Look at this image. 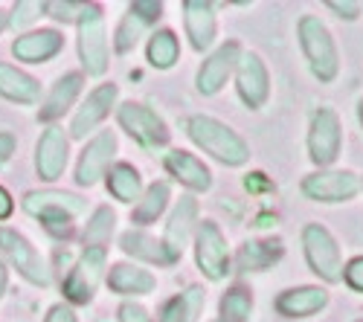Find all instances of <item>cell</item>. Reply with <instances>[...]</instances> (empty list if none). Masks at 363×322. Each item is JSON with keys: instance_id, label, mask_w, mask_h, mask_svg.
I'll return each instance as SVG.
<instances>
[{"instance_id": "1", "label": "cell", "mask_w": 363, "mask_h": 322, "mask_svg": "<svg viewBox=\"0 0 363 322\" xmlns=\"http://www.w3.org/2000/svg\"><path fill=\"white\" fill-rule=\"evenodd\" d=\"M186 137L195 145L198 151H203L206 157H213L216 163L227 166V168H241L247 166L253 151H250V142L241 137L233 125L221 122L218 116H209V113H192L186 120Z\"/></svg>"}, {"instance_id": "2", "label": "cell", "mask_w": 363, "mask_h": 322, "mask_svg": "<svg viewBox=\"0 0 363 322\" xmlns=\"http://www.w3.org/2000/svg\"><path fill=\"white\" fill-rule=\"evenodd\" d=\"M296 41L302 50V58L311 70V76L320 84H331L340 76V50L337 41L331 35V29L323 23L320 15H299L296 21Z\"/></svg>"}, {"instance_id": "3", "label": "cell", "mask_w": 363, "mask_h": 322, "mask_svg": "<svg viewBox=\"0 0 363 322\" xmlns=\"http://www.w3.org/2000/svg\"><path fill=\"white\" fill-rule=\"evenodd\" d=\"M299 244H302V255H306L308 270L323 282V287L343 282V253L335 232L328 226L308 221L299 232Z\"/></svg>"}, {"instance_id": "4", "label": "cell", "mask_w": 363, "mask_h": 322, "mask_svg": "<svg viewBox=\"0 0 363 322\" xmlns=\"http://www.w3.org/2000/svg\"><path fill=\"white\" fill-rule=\"evenodd\" d=\"M192 253H195V265L203 273L206 282H227L233 273V250L224 236V229L213 218H201L192 236Z\"/></svg>"}, {"instance_id": "5", "label": "cell", "mask_w": 363, "mask_h": 322, "mask_svg": "<svg viewBox=\"0 0 363 322\" xmlns=\"http://www.w3.org/2000/svg\"><path fill=\"white\" fill-rule=\"evenodd\" d=\"M306 151L314 168H335L343 154V120L331 105H320L311 110Z\"/></svg>"}, {"instance_id": "6", "label": "cell", "mask_w": 363, "mask_h": 322, "mask_svg": "<svg viewBox=\"0 0 363 322\" xmlns=\"http://www.w3.org/2000/svg\"><path fill=\"white\" fill-rule=\"evenodd\" d=\"M76 47H79V62L87 76H105L111 67V47H108V23L105 12L96 4H87L84 15L76 23Z\"/></svg>"}, {"instance_id": "7", "label": "cell", "mask_w": 363, "mask_h": 322, "mask_svg": "<svg viewBox=\"0 0 363 322\" xmlns=\"http://www.w3.org/2000/svg\"><path fill=\"white\" fill-rule=\"evenodd\" d=\"M23 212L38 218L50 232H67L70 221L84 215L87 200L76 192H58V189H44V192H29L23 197Z\"/></svg>"}, {"instance_id": "8", "label": "cell", "mask_w": 363, "mask_h": 322, "mask_svg": "<svg viewBox=\"0 0 363 322\" xmlns=\"http://www.w3.org/2000/svg\"><path fill=\"white\" fill-rule=\"evenodd\" d=\"M116 122L140 145V149H145L151 154L169 149L172 131H169L163 116L157 110H151L148 105H143V102H123L116 108Z\"/></svg>"}, {"instance_id": "9", "label": "cell", "mask_w": 363, "mask_h": 322, "mask_svg": "<svg viewBox=\"0 0 363 322\" xmlns=\"http://www.w3.org/2000/svg\"><path fill=\"white\" fill-rule=\"evenodd\" d=\"M108 273V250L102 247H84L82 255L76 258V265L70 268V273L62 282V294L67 299V305H90L96 297L99 284L105 282Z\"/></svg>"}, {"instance_id": "10", "label": "cell", "mask_w": 363, "mask_h": 322, "mask_svg": "<svg viewBox=\"0 0 363 322\" xmlns=\"http://www.w3.org/2000/svg\"><path fill=\"white\" fill-rule=\"evenodd\" d=\"M299 192L311 203H349L360 195V174L352 168H314L299 180Z\"/></svg>"}, {"instance_id": "11", "label": "cell", "mask_w": 363, "mask_h": 322, "mask_svg": "<svg viewBox=\"0 0 363 322\" xmlns=\"http://www.w3.org/2000/svg\"><path fill=\"white\" fill-rule=\"evenodd\" d=\"M198 221H201V207H198L195 195H180V200L172 203L166 224H163V236H160V244L172 261V268L184 258V250L192 244Z\"/></svg>"}, {"instance_id": "12", "label": "cell", "mask_w": 363, "mask_h": 322, "mask_svg": "<svg viewBox=\"0 0 363 322\" xmlns=\"http://www.w3.org/2000/svg\"><path fill=\"white\" fill-rule=\"evenodd\" d=\"M233 87L241 105L250 110H262L270 99V70L264 64V58L256 50H241L238 64L233 73Z\"/></svg>"}, {"instance_id": "13", "label": "cell", "mask_w": 363, "mask_h": 322, "mask_svg": "<svg viewBox=\"0 0 363 322\" xmlns=\"http://www.w3.org/2000/svg\"><path fill=\"white\" fill-rule=\"evenodd\" d=\"M241 50L245 47L238 41H224L203 55V62L195 73V87H198L201 96H218L227 87V81H233Z\"/></svg>"}, {"instance_id": "14", "label": "cell", "mask_w": 363, "mask_h": 322, "mask_svg": "<svg viewBox=\"0 0 363 322\" xmlns=\"http://www.w3.org/2000/svg\"><path fill=\"white\" fill-rule=\"evenodd\" d=\"M160 15H163V4H160V0H134V4L125 9V15L119 18V23H116L113 50L119 55L131 52L140 44V38L155 33Z\"/></svg>"}, {"instance_id": "15", "label": "cell", "mask_w": 363, "mask_h": 322, "mask_svg": "<svg viewBox=\"0 0 363 322\" xmlns=\"http://www.w3.org/2000/svg\"><path fill=\"white\" fill-rule=\"evenodd\" d=\"M0 250H4V255L12 261V268L26 279L33 282L38 287H47L50 284V268L47 261L41 258V253L29 244L21 232L9 229V226H0Z\"/></svg>"}, {"instance_id": "16", "label": "cell", "mask_w": 363, "mask_h": 322, "mask_svg": "<svg viewBox=\"0 0 363 322\" xmlns=\"http://www.w3.org/2000/svg\"><path fill=\"white\" fill-rule=\"evenodd\" d=\"M116 149H119V142H116L113 131H99V134L90 137L79 154V163H76V183L87 186V189L96 186L108 174V168L113 166Z\"/></svg>"}, {"instance_id": "17", "label": "cell", "mask_w": 363, "mask_h": 322, "mask_svg": "<svg viewBox=\"0 0 363 322\" xmlns=\"http://www.w3.org/2000/svg\"><path fill=\"white\" fill-rule=\"evenodd\" d=\"M184 15V33L195 52H209L218 41V6L209 0H184L180 4Z\"/></svg>"}, {"instance_id": "18", "label": "cell", "mask_w": 363, "mask_h": 322, "mask_svg": "<svg viewBox=\"0 0 363 322\" xmlns=\"http://www.w3.org/2000/svg\"><path fill=\"white\" fill-rule=\"evenodd\" d=\"M116 99H119V87L113 81L96 84L94 91L87 93V99L76 108L73 122H70V137L84 139L87 134H94L108 120V116H111V110L116 108Z\"/></svg>"}, {"instance_id": "19", "label": "cell", "mask_w": 363, "mask_h": 322, "mask_svg": "<svg viewBox=\"0 0 363 322\" xmlns=\"http://www.w3.org/2000/svg\"><path fill=\"white\" fill-rule=\"evenodd\" d=\"M163 168L169 178H174L189 195H203L213 189V171L189 149H169L163 154Z\"/></svg>"}, {"instance_id": "20", "label": "cell", "mask_w": 363, "mask_h": 322, "mask_svg": "<svg viewBox=\"0 0 363 322\" xmlns=\"http://www.w3.org/2000/svg\"><path fill=\"white\" fill-rule=\"evenodd\" d=\"M331 294L323 284H296V287H285L279 290V297L274 299V308L279 316L285 319H308L317 316L328 308Z\"/></svg>"}, {"instance_id": "21", "label": "cell", "mask_w": 363, "mask_h": 322, "mask_svg": "<svg viewBox=\"0 0 363 322\" xmlns=\"http://www.w3.org/2000/svg\"><path fill=\"white\" fill-rule=\"evenodd\" d=\"M285 255V241L279 236H264V238H247L238 247L233 258V273H267L274 265H279Z\"/></svg>"}, {"instance_id": "22", "label": "cell", "mask_w": 363, "mask_h": 322, "mask_svg": "<svg viewBox=\"0 0 363 322\" xmlns=\"http://www.w3.org/2000/svg\"><path fill=\"white\" fill-rule=\"evenodd\" d=\"M67 160H70V137L52 125L41 134L38 139V149H35V168H38V178L52 183L65 174L67 168Z\"/></svg>"}, {"instance_id": "23", "label": "cell", "mask_w": 363, "mask_h": 322, "mask_svg": "<svg viewBox=\"0 0 363 322\" xmlns=\"http://www.w3.org/2000/svg\"><path fill=\"white\" fill-rule=\"evenodd\" d=\"M105 282L116 297H148L157 290L155 273L145 270L143 265H131V261L111 265V270L105 273Z\"/></svg>"}, {"instance_id": "24", "label": "cell", "mask_w": 363, "mask_h": 322, "mask_svg": "<svg viewBox=\"0 0 363 322\" xmlns=\"http://www.w3.org/2000/svg\"><path fill=\"white\" fill-rule=\"evenodd\" d=\"M62 47H65V35L58 33V29H35V33H26V35L15 38L12 55L26 64H41V62L55 58L62 52Z\"/></svg>"}, {"instance_id": "25", "label": "cell", "mask_w": 363, "mask_h": 322, "mask_svg": "<svg viewBox=\"0 0 363 322\" xmlns=\"http://www.w3.org/2000/svg\"><path fill=\"white\" fill-rule=\"evenodd\" d=\"M82 87H84V76L82 73H65L62 79H55V84L50 87V93H47V99H44V105L38 110V120L41 122H55L58 116H65L76 105Z\"/></svg>"}, {"instance_id": "26", "label": "cell", "mask_w": 363, "mask_h": 322, "mask_svg": "<svg viewBox=\"0 0 363 322\" xmlns=\"http://www.w3.org/2000/svg\"><path fill=\"white\" fill-rule=\"evenodd\" d=\"M169 207H172V183L169 180H155L151 186H145L140 200L134 203V209H131L134 229H143L148 224H157L166 215Z\"/></svg>"}, {"instance_id": "27", "label": "cell", "mask_w": 363, "mask_h": 322, "mask_svg": "<svg viewBox=\"0 0 363 322\" xmlns=\"http://www.w3.org/2000/svg\"><path fill=\"white\" fill-rule=\"evenodd\" d=\"M203 308H206V290L201 284H186L163 305L157 322H201Z\"/></svg>"}, {"instance_id": "28", "label": "cell", "mask_w": 363, "mask_h": 322, "mask_svg": "<svg viewBox=\"0 0 363 322\" xmlns=\"http://www.w3.org/2000/svg\"><path fill=\"white\" fill-rule=\"evenodd\" d=\"M119 247H123L125 255L143 261V265H157V268H172V261L160 244L157 236H151L145 229H128L119 236Z\"/></svg>"}, {"instance_id": "29", "label": "cell", "mask_w": 363, "mask_h": 322, "mask_svg": "<svg viewBox=\"0 0 363 322\" xmlns=\"http://www.w3.org/2000/svg\"><path fill=\"white\" fill-rule=\"evenodd\" d=\"M256 311L253 287L245 282L230 284L218 299V322H250Z\"/></svg>"}, {"instance_id": "30", "label": "cell", "mask_w": 363, "mask_h": 322, "mask_svg": "<svg viewBox=\"0 0 363 322\" xmlns=\"http://www.w3.org/2000/svg\"><path fill=\"white\" fill-rule=\"evenodd\" d=\"M0 96L18 105H35L41 96V84L12 64H0Z\"/></svg>"}, {"instance_id": "31", "label": "cell", "mask_w": 363, "mask_h": 322, "mask_svg": "<svg viewBox=\"0 0 363 322\" xmlns=\"http://www.w3.org/2000/svg\"><path fill=\"white\" fill-rule=\"evenodd\" d=\"M105 186H108L111 197L119 200V203H137L143 189H145L140 168L131 166V163H113L105 174Z\"/></svg>"}, {"instance_id": "32", "label": "cell", "mask_w": 363, "mask_h": 322, "mask_svg": "<svg viewBox=\"0 0 363 322\" xmlns=\"http://www.w3.org/2000/svg\"><path fill=\"white\" fill-rule=\"evenodd\" d=\"M145 58L155 70H172L180 62V38L174 35V29H155L145 44Z\"/></svg>"}, {"instance_id": "33", "label": "cell", "mask_w": 363, "mask_h": 322, "mask_svg": "<svg viewBox=\"0 0 363 322\" xmlns=\"http://www.w3.org/2000/svg\"><path fill=\"white\" fill-rule=\"evenodd\" d=\"M113 232H116V212L111 207H96L94 215L87 218L84 224V232H82V238H84V247H102L113 238Z\"/></svg>"}, {"instance_id": "34", "label": "cell", "mask_w": 363, "mask_h": 322, "mask_svg": "<svg viewBox=\"0 0 363 322\" xmlns=\"http://www.w3.org/2000/svg\"><path fill=\"white\" fill-rule=\"evenodd\" d=\"M84 9L87 4H82V0H52V4H44V12L62 23H79Z\"/></svg>"}, {"instance_id": "35", "label": "cell", "mask_w": 363, "mask_h": 322, "mask_svg": "<svg viewBox=\"0 0 363 322\" xmlns=\"http://www.w3.org/2000/svg\"><path fill=\"white\" fill-rule=\"evenodd\" d=\"M44 12V4H33V0H21V4L12 6V15H6V26L12 29H23L29 26L38 15Z\"/></svg>"}, {"instance_id": "36", "label": "cell", "mask_w": 363, "mask_h": 322, "mask_svg": "<svg viewBox=\"0 0 363 322\" xmlns=\"http://www.w3.org/2000/svg\"><path fill=\"white\" fill-rule=\"evenodd\" d=\"M343 282L354 294H363V255H354L343 261Z\"/></svg>"}, {"instance_id": "37", "label": "cell", "mask_w": 363, "mask_h": 322, "mask_svg": "<svg viewBox=\"0 0 363 322\" xmlns=\"http://www.w3.org/2000/svg\"><path fill=\"white\" fill-rule=\"evenodd\" d=\"M325 9L335 12L346 23H354L360 18V4H357V0H325Z\"/></svg>"}, {"instance_id": "38", "label": "cell", "mask_w": 363, "mask_h": 322, "mask_svg": "<svg viewBox=\"0 0 363 322\" xmlns=\"http://www.w3.org/2000/svg\"><path fill=\"white\" fill-rule=\"evenodd\" d=\"M116 322H151V314L140 302H123L116 311Z\"/></svg>"}, {"instance_id": "39", "label": "cell", "mask_w": 363, "mask_h": 322, "mask_svg": "<svg viewBox=\"0 0 363 322\" xmlns=\"http://www.w3.org/2000/svg\"><path fill=\"white\" fill-rule=\"evenodd\" d=\"M44 322H79V316H76V311H73L67 302H58V305H52V308L47 311Z\"/></svg>"}, {"instance_id": "40", "label": "cell", "mask_w": 363, "mask_h": 322, "mask_svg": "<svg viewBox=\"0 0 363 322\" xmlns=\"http://www.w3.org/2000/svg\"><path fill=\"white\" fill-rule=\"evenodd\" d=\"M15 154V137L12 134H0V166Z\"/></svg>"}, {"instance_id": "41", "label": "cell", "mask_w": 363, "mask_h": 322, "mask_svg": "<svg viewBox=\"0 0 363 322\" xmlns=\"http://www.w3.org/2000/svg\"><path fill=\"white\" fill-rule=\"evenodd\" d=\"M12 209H15V200H12V195L0 186V221H6L9 215H12Z\"/></svg>"}, {"instance_id": "42", "label": "cell", "mask_w": 363, "mask_h": 322, "mask_svg": "<svg viewBox=\"0 0 363 322\" xmlns=\"http://www.w3.org/2000/svg\"><path fill=\"white\" fill-rule=\"evenodd\" d=\"M6 282H9V273H6V268H4V261H0V297L6 294Z\"/></svg>"}, {"instance_id": "43", "label": "cell", "mask_w": 363, "mask_h": 322, "mask_svg": "<svg viewBox=\"0 0 363 322\" xmlns=\"http://www.w3.org/2000/svg\"><path fill=\"white\" fill-rule=\"evenodd\" d=\"M357 122H360V128H363V99H357Z\"/></svg>"}, {"instance_id": "44", "label": "cell", "mask_w": 363, "mask_h": 322, "mask_svg": "<svg viewBox=\"0 0 363 322\" xmlns=\"http://www.w3.org/2000/svg\"><path fill=\"white\" fill-rule=\"evenodd\" d=\"M4 29H6V15L0 12V33H4Z\"/></svg>"}, {"instance_id": "45", "label": "cell", "mask_w": 363, "mask_h": 322, "mask_svg": "<svg viewBox=\"0 0 363 322\" xmlns=\"http://www.w3.org/2000/svg\"><path fill=\"white\" fill-rule=\"evenodd\" d=\"M360 192H363V174H360Z\"/></svg>"}, {"instance_id": "46", "label": "cell", "mask_w": 363, "mask_h": 322, "mask_svg": "<svg viewBox=\"0 0 363 322\" xmlns=\"http://www.w3.org/2000/svg\"><path fill=\"white\" fill-rule=\"evenodd\" d=\"M360 15H363V4H360Z\"/></svg>"}, {"instance_id": "47", "label": "cell", "mask_w": 363, "mask_h": 322, "mask_svg": "<svg viewBox=\"0 0 363 322\" xmlns=\"http://www.w3.org/2000/svg\"><path fill=\"white\" fill-rule=\"evenodd\" d=\"M354 322H363V319H354Z\"/></svg>"}, {"instance_id": "48", "label": "cell", "mask_w": 363, "mask_h": 322, "mask_svg": "<svg viewBox=\"0 0 363 322\" xmlns=\"http://www.w3.org/2000/svg\"><path fill=\"white\" fill-rule=\"evenodd\" d=\"M213 322H218V319H213Z\"/></svg>"}]
</instances>
